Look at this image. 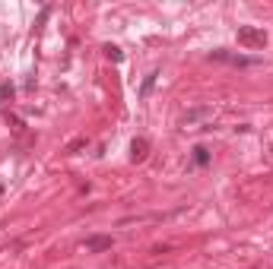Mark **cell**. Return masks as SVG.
Segmentation results:
<instances>
[{"label": "cell", "instance_id": "9", "mask_svg": "<svg viewBox=\"0 0 273 269\" xmlns=\"http://www.w3.org/2000/svg\"><path fill=\"white\" fill-rule=\"evenodd\" d=\"M10 95H13V86L3 83V86H0V98H10Z\"/></svg>", "mask_w": 273, "mask_h": 269}, {"label": "cell", "instance_id": "8", "mask_svg": "<svg viewBox=\"0 0 273 269\" xmlns=\"http://www.w3.org/2000/svg\"><path fill=\"white\" fill-rule=\"evenodd\" d=\"M83 146H86V139H73V143H70L64 152H67V156H73V152H76V149H83Z\"/></svg>", "mask_w": 273, "mask_h": 269}, {"label": "cell", "instance_id": "4", "mask_svg": "<svg viewBox=\"0 0 273 269\" xmlns=\"http://www.w3.org/2000/svg\"><path fill=\"white\" fill-rule=\"evenodd\" d=\"M146 156H149V139L137 136L134 143H130V161H143Z\"/></svg>", "mask_w": 273, "mask_h": 269}, {"label": "cell", "instance_id": "10", "mask_svg": "<svg viewBox=\"0 0 273 269\" xmlns=\"http://www.w3.org/2000/svg\"><path fill=\"white\" fill-rule=\"evenodd\" d=\"M3 190H6V187H3V180H0V197H3Z\"/></svg>", "mask_w": 273, "mask_h": 269}, {"label": "cell", "instance_id": "3", "mask_svg": "<svg viewBox=\"0 0 273 269\" xmlns=\"http://www.w3.org/2000/svg\"><path fill=\"white\" fill-rule=\"evenodd\" d=\"M111 234H92V238H86V253H102V250H111Z\"/></svg>", "mask_w": 273, "mask_h": 269}, {"label": "cell", "instance_id": "1", "mask_svg": "<svg viewBox=\"0 0 273 269\" xmlns=\"http://www.w3.org/2000/svg\"><path fill=\"white\" fill-rule=\"evenodd\" d=\"M267 32L261 29V25H238V45L242 48H251V51H261L267 48Z\"/></svg>", "mask_w": 273, "mask_h": 269}, {"label": "cell", "instance_id": "6", "mask_svg": "<svg viewBox=\"0 0 273 269\" xmlns=\"http://www.w3.org/2000/svg\"><path fill=\"white\" fill-rule=\"evenodd\" d=\"M206 161H210V152H206L203 146H197V149H194V165H200V168H203Z\"/></svg>", "mask_w": 273, "mask_h": 269}, {"label": "cell", "instance_id": "7", "mask_svg": "<svg viewBox=\"0 0 273 269\" xmlns=\"http://www.w3.org/2000/svg\"><path fill=\"white\" fill-rule=\"evenodd\" d=\"M105 54H108V60H115V64H121V60H124L121 48H115V45H105Z\"/></svg>", "mask_w": 273, "mask_h": 269}, {"label": "cell", "instance_id": "2", "mask_svg": "<svg viewBox=\"0 0 273 269\" xmlns=\"http://www.w3.org/2000/svg\"><path fill=\"white\" fill-rule=\"evenodd\" d=\"M210 60H223V64H232V67H257V57H245V54H232V51H213Z\"/></svg>", "mask_w": 273, "mask_h": 269}, {"label": "cell", "instance_id": "5", "mask_svg": "<svg viewBox=\"0 0 273 269\" xmlns=\"http://www.w3.org/2000/svg\"><path fill=\"white\" fill-rule=\"evenodd\" d=\"M156 79H159V73H149V76H143V86H140V98H149V92H152V86H156Z\"/></svg>", "mask_w": 273, "mask_h": 269}]
</instances>
